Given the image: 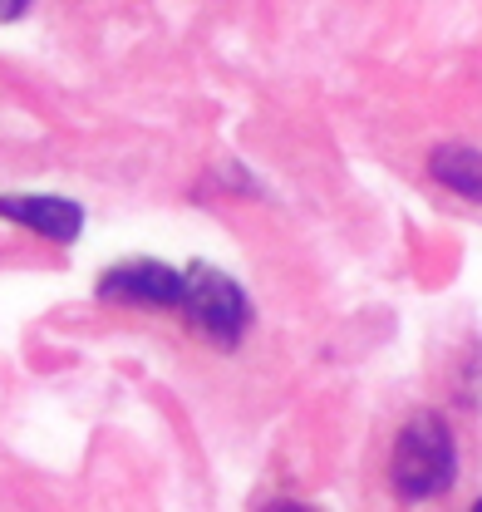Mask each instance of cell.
<instances>
[{"instance_id": "obj_1", "label": "cell", "mask_w": 482, "mask_h": 512, "mask_svg": "<svg viewBox=\"0 0 482 512\" xmlns=\"http://www.w3.org/2000/svg\"><path fill=\"white\" fill-rule=\"evenodd\" d=\"M453 483H458L453 429H448L433 409H423V414H414V419L399 429V439H394V453H389V488H394L409 508H419V503L443 498Z\"/></svg>"}, {"instance_id": "obj_2", "label": "cell", "mask_w": 482, "mask_h": 512, "mask_svg": "<svg viewBox=\"0 0 482 512\" xmlns=\"http://www.w3.org/2000/svg\"><path fill=\"white\" fill-rule=\"evenodd\" d=\"M178 311H182V320H187L202 340H212V345H237L241 330L251 325V306H246L241 286L227 271L207 266V261H192V266L182 271Z\"/></svg>"}, {"instance_id": "obj_3", "label": "cell", "mask_w": 482, "mask_h": 512, "mask_svg": "<svg viewBox=\"0 0 482 512\" xmlns=\"http://www.w3.org/2000/svg\"><path fill=\"white\" fill-rule=\"evenodd\" d=\"M99 296L123 301V306H168V311H178L182 271L163 266V261H119L99 276Z\"/></svg>"}, {"instance_id": "obj_4", "label": "cell", "mask_w": 482, "mask_h": 512, "mask_svg": "<svg viewBox=\"0 0 482 512\" xmlns=\"http://www.w3.org/2000/svg\"><path fill=\"white\" fill-rule=\"evenodd\" d=\"M0 217L15 222V227H30L50 242H74L79 227H84V212L79 202L69 197H45V192H5L0 197Z\"/></svg>"}, {"instance_id": "obj_5", "label": "cell", "mask_w": 482, "mask_h": 512, "mask_svg": "<svg viewBox=\"0 0 482 512\" xmlns=\"http://www.w3.org/2000/svg\"><path fill=\"white\" fill-rule=\"evenodd\" d=\"M428 173L448 192H458V197H468V202H482V153L478 148H463V143L433 148Z\"/></svg>"}, {"instance_id": "obj_6", "label": "cell", "mask_w": 482, "mask_h": 512, "mask_svg": "<svg viewBox=\"0 0 482 512\" xmlns=\"http://www.w3.org/2000/svg\"><path fill=\"white\" fill-rule=\"evenodd\" d=\"M30 10V0H0V25H10V20H20Z\"/></svg>"}, {"instance_id": "obj_7", "label": "cell", "mask_w": 482, "mask_h": 512, "mask_svg": "<svg viewBox=\"0 0 482 512\" xmlns=\"http://www.w3.org/2000/svg\"><path fill=\"white\" fill-rule=\"evenodd\" d=\"M271 512H305V508H291V503H281V508H271Z\"/></svg>"}, {"instance_id": "obj_8", "label": "cell", "mask_w": 482, "mask_h": 512, "mask_svg": "<svg viewBox=\"0 0 482 512\" xmlns=\"http://www.w3.org/2000/svg\"><path fill=\"white\" fill-rule=\"evenodd\" d=\"M473 512H482V503H473Z\"/></svg>"}]
</instances>
